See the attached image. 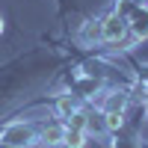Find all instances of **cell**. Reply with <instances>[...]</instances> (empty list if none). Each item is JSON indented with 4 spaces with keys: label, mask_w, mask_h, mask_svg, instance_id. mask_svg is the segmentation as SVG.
I'll return each mask as SVG.
<instances>
[{
    "label": "cell",
    "mask_w": 148,
    "mask_h": 148,
    "mask_svg": "<svg viewBox=\"0 0 148 148\" xmlns=\"http://www.w3.org/2000/svg\"><path fill=\"white\" fill-rule=\"evenodd\" d=\"M86 136L89 133L86 130H71V127H65V148H86Z\"/></svg>",
    "instance_id": "obj_8"
},
{
    "label": "cell",
    "mask_w": 148,
    "mask_h": 148,
    "mask_svg": "<svg viewBox=\"0 0 148 148\" xmlns=\"http://www.w3.org/2000/svg\"><path fill=\"white\" fill-rule=\"evenodd\" d=\"M127 30L133 36V42L148 39V6H133V12L127 15Z\"/></svg>",
    "instance_id": "obj_3"
},
{
    "label": "cell",
    "mask_w": 148,
    "mask_h": 148,
    "mask_svg": "<svg viewBox=\"0 0 148 148\" xmlns=\"http://www.w3.org/2000/svg\"><path fill=\"white\" fill-rule=\"evenodd\" d=\"M65 127H71V130H89V113H86V110H77V113L65 121Z\"/></svg>",
    "instance_id": "obj_9"
},
{
    "label": "cell",
    "mask_w": 148,
    "mask_h": 148,
    "mask_svg": "<svg viewBox=\"0 0 148 148\" xmlns=\"http://www.w3.org/2000/svg\"><path fill=\"white\" fill-rule=\"evenodd\" d=\"M130 6H148V0H127Z\"/></svg>",
    "instance_id": "obj_11"
},
{
    "label": "cell",
    "mask_w": 148,
    "mask_h": 148,
    "mask_svg": "<svg viewBox=\"0 0 148 148\" xmlns=\"http://www.w3.org/2000/svg\"><path fill=\"white\" fill-rule=\"evenodd\" d=\"M127 104H130V95H127L125 89H113V92H107V95H104L101 110H104V113H125Z\"/></svg>",
    "instance_id": "obj_4"
},
{
    "label": "cell",
    "mask_w": 148,
    "mask_h": 148,
    "mask_svg": "<svg viewBox=\"0 0 148 148\" xmlns=\"http://www.w3.org/2000/svg\"><path fill=\"white\" fill-rule=\"evenodd\" d=\"M80 39H83L86 45H98V42H101V18L86 21L83 30H80Z\"/></svg>",
    "instance_id": "obj_7"
},
{
    "label": "cell",
    "mask_w": 148,
    "mask_h": 148,
    "mask_svg": "<svg viewBox=\"0 0 148 148\" xmlns=\"http://www.w3.org/2000/svg\"><path fill=\"white\" fill-rule=\"evenodd\" d=\"M39 142L42 145H62L65 142V121H51L39 130Z\"/></svg>",
    "instance_id": "obj_5"
},
{
    "label": "cell",
    "mask_w": 148,
    "mask_h": 148,
    "mask_svg": "<svg viewBox=\"0 0 148 148\" xmlns=\"http://www.w3.org/2000/svg\"><path fill=\"white\" fill-rule=\"evenodd\" d=\"M142 101H145V107H148V83H145V95H142Z\"/></svg>",
    "instance_id": "obj_12"
},
{
    "label": "cell",
    "mask_w": 148,
    "mask_h": 148,
    "mask_svg": "<svg viewBox=\"0 0 148 148\" xmlns=\"http://www.w3.org/2000/svg\"><path fill=\"white\" fill-rule=\"evenodd\" d=\"M3 27H6V24H3V15H0V33H3Z\"/></svg>",
    "instance_id": "obj_13"
},
{
    "label": "cell",
    "mask_w": 148,
    "mask_h": 148,
    "mask_svg": "<svg viewBox=\"0 0 148 148\" xmlns=\"http://www.w3.org/2000/svg\"><path fill=\"white\" fill-rule=\"evenodd\" d=\"M0 145H6V148H33V145H39V130L30 121H9L0 130Z\"/></svg>",
    "instance_id": "obj_1"
},
{
    "label": "cell",
    "mask_w": 148,
    "mask_h": 148,
    "mask_svg": "<svg viewBox=\"0 0 148 148\" xmlns=\"http://www.w3.org/2000/svg\"><path fill=\"white\" fill-rule=\"evenodd\" d=\"M80 110V104H77V95H59L56 98V104H53V113L62 119V121H68L74 113Z\"/></svg>",
    "instance_id": "obj_6"
},
{
    "label": "cell",
    "mask_w": 148,
    "mask_h": 148,
    "mask_svg": "<svg viewBox=\"0 0 148 148\" xmlns=\"http://www.w3.org/2000/svg\"><path fill=\"white\" fill-rule=\"evenodd\" d=\"M104 121H107V130L116 133V130H121V125H125V113H104Z\"/></svg>",
    "instance_id": "obj_10"
},
{
    "label": "cell",
    "mask_w": 148,
    "mask_h": 148,
    "mask_svg": "<svg viewBox=\"0 0 148 148\" xmlns=\"http://www.w3.org/2000/svg\"><path fill=\"white\" fill-rule=\"evenodd\" d=\"M127 15L121 9H113L110 15H104L101 18V42H107V45H121L127 39Z\"/></svg>",
    "instance_id": "obj_2"
}]
</instances>
